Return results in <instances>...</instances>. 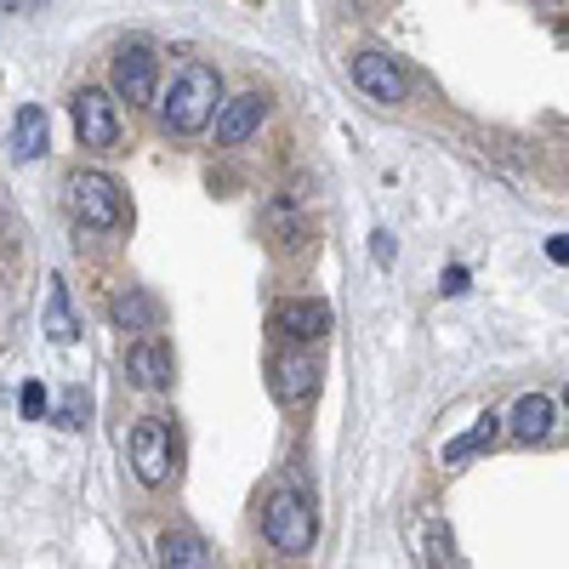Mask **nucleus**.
Segmentation results:
<instances>
[{
	"instance_id": "f257e3e1",
	"label": "nucleus",
	"mask_w": 569,
	"mask_h": 569,
	"mask_svg": "<svg viewBox=\"0 0 569 569\" xmlns=\"http://www.w3.org/2000/svg\"><path fill=\"white\" fill-rule=\"evenodd\" d=\"M217 109H222V74L211 63H182L171 91H166V103H160V120L177 137H194L217 120Z\"/></svg>"
},
{
	"instance_id": "f03ea898",
	"label": "nucleus",
	"mask_w": 569,
	"mask_h": 569,
	"mask_svg": "<svg viewBox=\"0 0 569 569\" xmlns=\"http://www.w3.org/2000/svg\"><path fill=\"white\" fill-rule=\"evenodd\" d=\"M262 536L279 547V552H308L313 541H319V518H313V507H308V496H297V490H279L268 507H262Z\"/></svg>"
},
{
	"instance_id": "7ed1b4c3",
	"label": "nucleus",
	"mask_w": 569,
	"mask_h": 569,
	"mask_svg": "<svg viewBox=\"0 0 569 569\" xmlns=\"http://www.w3.org/2000/svg\"><path fill=\"white\" fill-rule=\"evenodd\" d=\"M69 211H74V222H86V228H120L126 194H120V182L103 177V171H74V177H69Z\"/></svg>"
},
{
	"instance_id": "20e7f679",
	"label": "nucleus",
	"mask_w": 569,
	"mask_h": 569,
	"mask_svg": "<svg viewBox=\"0 0 569 569\" xmlns=\"http://www.w3.org/2000/svg\"><path fill=\"white\" fill-rule=\"evenodd\" d=\"M126 450H131V472H137L149 490L171 479V427H166L160 416H142V421L131 427Z\"/></svg>"
},
{
	"instance_id": "39448f33",
	"label": "nucleus",
	"mask_w": 569,
	"mask_h": 569,
	"mask_svg": "<svg viewBox=\"0 0 569 569\" xmlns=\"http://www.w3.org/2000/svg\"><path fill=\"white\" fill-rule=\"evenodd\" d=\"M74 131H80V149H114L120 142V114H114V98L98 86L74 91Z\"/></svg>"
},
{
	"instance_id": "423d86ee",
	"label": "nucleus",
	"mask_w": 569,
	"mask_h": 569,
	"mask_svg": "<svg viewBox=\"0 0 569 569\" xmlns=\"http://www.w3.org/2000/svg\"><path fill=\"white\" fill-rule=\"evenodd\" d=\"M268 388H273V399H279L284 410L313 405V393H319V359H313V353H279Z\"/></svg>"
},
{
	"instance_id": "0eeeda50",
	"label": "nucleus",
	"mask_w": 569,
	"mask_h": 569,
	"mask_svg": "<svg viewBox=\"0 0 569 569\" xmlns=\"http://www.w3.org/2000/svg\"><path fill=\"white\" fill-rule=\"evenodd\" d=\"M109 86L126 103H154V52L149 46H120L109 63Z\"/></svg>"
},
{
	"instance_id": "6e6552de",
	"label": "nucleus",
	"mask_w": 569,
	"mask_h": 569,
	"mask_svg": "<svg viewBox=\"0 0 569 569\" xmlns=\"http://www.w3.org/2000/svg\"><path fill=\"white\" fill-rule=\"evenodd\" d=\"M353 86L365 91L370 103H405V69H399V58H388V52H359L353 58Z\"/></svg>"
},
{
	"instance_id": "1a4fd4ad",
	"label": "nucleus",
	"mask_w": 569,
	"mask_h": 569,
	"mask_svg": "<svg viewBox=\"0 0 569 569\" xmlns=\"http://www.w3.org/2000/svg\"><path fill=\"white\" fill-rule=\"evenodd\" d=\"M262 120H268V98L262 91H240L233 103L217 109V142L222 149H240V142H251L262 131Z\"/></svg>"
},
{
	"instance_id": "9d476101",
	"label": "nucleus",
	"mask_w": 569,
	"mask_h": 569,
	"mask_svg": "<svg viewBox=\"0 0 569 569\" xmlns=\"http://www.w3.org/2000/svg\"><path fill=\"white\" fill-rule=\"evenodd\" d=\"M273 330H279V337H291V342H319L325 330H330V308L325 302H308V297L279 302L273 308Z\"/></svg>"
},
{
	"instance_id": "9b49d317",
	"label": "nucleus",
	"mask_w": 569,
	"mask_h": 569,
	"mask_svg": "<svg viewBox=\"0 0 569 569\" xmlns=\"http://www.w3.org/2000/svg\"><path fill=\"white\" fill-rule=\"evenodd\" d=\"M126 376H131L137 388L160 393V388H171V353H166L154 337H142V342L126 348Z\"/></svg>"
},
{
	"instance_id": "f8f14e48",
	"label": "nucleus",
	"mask_w": 569,
	"mask_h": 569,
	"mask_svg": "<svg viewBox=\"0 0 569 569\" xmlns=\"http://www.w3.org/2000/svg\"><path fill=\"white\" fill-rule=\"evenodd\" d=\"M507 427H512L518 445H541V439L552 433V399H547V393H525V399L512 405Z\"/></svg>"
},
{
	"instance_id": "ddd939ff",
	"label": "nucleus",
	"mask_w": 569,
	"mask_h": 569,
	"mask_svg": "<svg viewBox=\"0 0 569 569\" xmlns=\"http://www.w3.org/2000/svg\"><path fill=\"white\" fill-rule=\"evenodd\" d=\"M496 439H501V416H496V410H485V416L472 421L461 439H450V445H445V467H456V461H472V456L496 450Z\"/></svg>"
},
{
	"instance_id": "4468645a",
	"label": "nucleus",
	"mask_w": 569,
	"mask_h": 569,
	"mask_svg": "<svg viewBox=\"0 0 569 569\" xmlns=\"http://www.w3.org/2000/svg\"><path fill=\"white\" fill-rule=\"evenodd\" d=\"M40 154H46V114L29 103V109L18 114V126H12V160L29 166V160H40Z\"/></svg>"
},
{
	"instance_id": "2eb2a0df",
	"label": "nucleus",
	"mask_w": 569,
	"mask_h": 569,
	"mask_svg": "<svg viewBox=\"0 0 569 569\" xmlns=\"http://www.w3.org/2000/svg\"><path fill=\"white\" fill-rule=\"evenodd\" d=\"M160 563H171V569H200V563H211V547H206L200 536H188V530H166V536H160Z\"/></svg>"
},
{
	"instance_id": "dca6fc26",
	"label": "nucleus",
	"mask_w": 569,
	"mask_h": 569,
	"mask_svg": "<svg viewBox=\"0 0 569 569\" xmlns=\"http://www.w3.org/2000/svg\"><path fill=\"white\" fill-rule=\"evenodd\" d=\"M46 337H52L58 348H69V342L80 337V325H74V313H69V284H63V279H52V297H46Z\"/></svg>"
},
{
	"instance_id": "f3484780",
	"label": "nucleus",
	"mask_w": 569,
	"mask_h": 569,
	"mask_svg": "<svg viewBox=\"0 0 569 569\" xmlns=\"http://www.w3.org/2000/svg\"><path fill=\"white\" fill-rule=\"evenodd\" d=\"M114 325H120V330H154V297H149V291L114 297Z\"/></svg>"
},
{
	"instance_id": "a211bd4d",
	"label": "nucleus",
	"mask_w": 569,
	"mask_h": 569,
	"mask_svg": "<svg viewBox=\"0 0 569 569\" xmlns=\"http://www.w3.org/2000/svg\"><path fill=\"white\" fill-rule=\"evenodd\" d=\"M18 410H23L29 421H40V416H46V388H40V382H29V388L18 393Z\"/></svg>"
},
{
	"instance_id": "6ab92c4d",
	"label": "nucleus",
	"mask_w": 569,
	"mask_h": 569,
	"mask_svg": "<svg viewBox=\"0 0 569 569\" xmlns=\"http://www.w3.org/2000/svg\"><path fill=\"white\" fill-rule=\"evenodd\" d=\"M58 427H69V433H74V427H86V399H80V393L58 405Z\"/></svg>"
},
{
	"instance_id": "aec40b11",
	"label": "nucleus",
	"mask_w": 569,
	"mask_h": 569,
	"mask_svg": "<svg viewBox=\"0 0 569 569\" xmlns=\"http://www.w3.org/2000/svg\"><path fill=\"white\" fill-rule=\"evenodd\" d=\"M439 291H445V297H461V291H467V268H445Z\"/></svg>"
},
{
	"instance_id": "412c9836",
	"label": "nucleus",
	"mask_w": 569,
	"mask_h": 569,
	"mask_svg": "<svg viewBox=\"0 0 569 569\" xmlns=\"http://www.w3.org/2000/svg\"><path fill=\"white\" fill-rule=\"evenodd\" d=\"M547 257H552V262H569V233H552V240H547Z\"/></svg>"
},
{
	"instance_id": "4be33fe9",
	"label": "nucleus",
	"mask_w": 569,
	"mask_h": 569,
	"mask_svg": "<svg viewBox=\"0 0 569 569\" xmlns=\"http://www.w3.org/2000/svg\"><path fill=\"white\" fill-rule=\"evenodd\" d=\"M376 262H382V268L393 262V240H388V233H376Z\"/></svg>"
},
{
	"instance_id": "5701e85b",
	"label": "nucleus",
	"mask_w": 569,
	"mask_h": 569,
	"mask_svg": "<svg viewBox=\"0 0 569 569\" xmlns=\"http://www.w3.org/2000/svg\"><path fill=\"white\" fill-rule=\"evenodd\" d=\"M563 405H569V388H563Z\"/></svg>"
}]
</instances>
